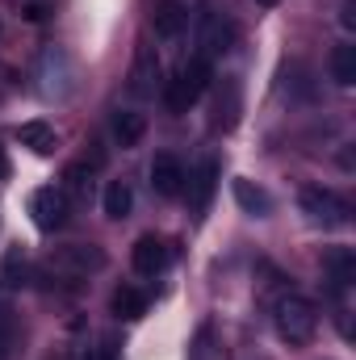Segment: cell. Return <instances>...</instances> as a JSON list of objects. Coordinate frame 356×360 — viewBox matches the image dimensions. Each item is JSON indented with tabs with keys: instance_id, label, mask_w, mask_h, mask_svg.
Here are the masks:
<instances>
[{
	"instance_id": "6da1fadb",
	"label": "cell",
	"mask_w": 356,
	"mask_h": 360,
	"mask_svg": "<svg viewBox=\"0 0 356 360\" xmlns=\"http://www.w3.org/2000/svg\"><path fill=\"white\" fill-rule=\"evenodd\" d=\"M272 323H276V335H281L285 344L302 348V344H310L314 331H319V310H314V302H310L306 293L285 289V293L272 302Z\"/></svg>"
},
{
	"instance_id": "7a4b0ae2",
	"label": "cell",
	"mask_w": 356,
	"mask_h": 360,
	"mask_svg": "<svg viewBox=\"0 0 356 360\" xmlns=\"http://www.w3.org/2000/svg\"><path fill=\"white\" fill-rule=\"evenodd\" d=\"M210 80H214L210 59H201V55H197V59H189L177 76L164 84V101H168V109H172V113H189V109L201 101V92L210 89Z\"/></svg>"
},
{
	"instance_id": "3957f363",
	"label": "cell",
	"mask_w": 356,
	"mask_h": 360,
	"mask_svg": "<svg viewBox=\"0 0 356 360\" xmlns=\"http://www.w3.org/2000/svg\"><path fill=\"white\" fill-rule=\"evenodd\" d=\"M298 205H302L306 222H314V226H348V218H352V205L336 188H323V184H306L298 193Z\"/></svg>"
},
{
	"instance_id": "277c9868",
	"label": "cell",
	"mask_w": 356,
	"mask_h": 360,
	"mask_svg": "<svg viewBox=\"0 0 356 360\" xmlns=\"http://www.w3.org/2000/svg\"><path fill=\"white\" fill-rule=\"evenodd\" d=\"M105 269V252L101 248H84V243H72V248H59V252H51V260H46V272L55 276V281H68V285H76V281H84L92 272Z\"/></svg>"
},
{
	"instance_id": "5b68a950",
	"label": "cell",
	"mask_w": 356,
	"mask_h": 360,
	"mask_svg": "<svg viewBox=\"0 0 356 360\" xmlns=\"http://www.w3.org/2000/svg\"><path fill=\"white\" fill-rule=\"evenodd\" d=\"M197 46H201V59H222L235 46V21L222 13H201L197 17Z\"/></svg>"
},
{
	"instance_id": "8992f818",
	"label": "cell",
	"mask_w": 356,
	"mask_h": 360,
	"mask_svg": "<svg viewBox=\"0 0 356 360\" xmlns=\"http://www.w3.org/2000/svg\"><path fill=\"white\" fill-rule=\"evenodd\" d=\"M30 214H34V226L38 231H59L63 222H68V214H72V205H68V193L63 188H38L34 197H30Z\"/></svg>"
},
{
	"instance_id": "52a82bcc",
	"label": "cell",
	"mask_w": 356,
	"mask_h": 360,
	"mask_svg": "<svg viewBox=\"0 0 356 360\" xmlns=\"http://www.w3.org/2000/svg\"><path fill=\"white\" fill-rule=\"evenodd\" d=\"M164 89V68H160V55H155V46H139L134 51V68H130V92L134 96H155V92Z\"/></svg>"
},
{
	"instance_id": "ba28073f",
	"label": "cell",
	"mask_w": 356,
	"mask_h": 360,
	"mask_svg": "<svg viewBox=\"0 0 356 360\" xmlns=\"http://www.w3.org/2000/svg\"><path fill=\"white\" fill-rule=\"evenodd\" d=\"M38 76H42L46 96H68L72 92V59L63 51H46L42 63H38Z\"/></svg>"
},
{
	"instance_id": "9c48e42d",
	"label": "cell",
	"mask_w": 356,
	"mask_h": 360,
	"mask_svg": "<svg viewBox=\"0 0 356 360\" xmlns=\"http://www.w3.org/2000/svg\"><path fill=\"white\" fill-rule=\"evenodd\" d=\"M130 260H134V272H139V276H160V272L168 269L172 252H168V243H164V239H155V235H143V239L134 243Z\"/></svg>"
},
{
	"instance_id": "30bf717a",
	"label": "cell",
	"mask_w": 356,
	"mask_h": 360,
	"mask_svg": "<svg viewBox=\"0 0 356 360\" xmlns=\"http://www.w3.org/2000/svg\"><path fill=\"white\" fill-rule=\"evenodd\" d=\"M239 109H243V89H239V80H235V76H222L218 101H214V130H235Z\"/></svg>"
},
{
	"instance_id": "8fae6325",
	"label": "cell",
	"mask_w": 356,
	"mask_h": 360,
	"mask_svg": "<svg viewBox=\"0 0 356 360\" xmlns=\"http://www.w3.org/2000/svg\"><path fill=\"white\" fill-rule=\"evenodd\" d=\"M214 188H218V164H214V160H205V164L197 168V176L189 180V210H193V218H201V214L210 210Z\"/></svg>"
},
{
	"instance_id": "7c38bea8",
	"label": "cell",
	"mask_w": 356,
	"mask_h": 360,
	"mask_svg": "<svg viewBox=\"0 0 356 360\" xmlns=\"http://www.w3.org/2000/svg\"><path fill=\"white\" fill-rule=\"evenodd\" d=\"M151 188L160 197H177L184 188V168H180L177 155H155L151 160Z\"/></svg>"
},
{
	"instance_id": "4fadbf2b",
	"label": "cell",
	"mask_w": 356,
	"mask_h": 360,
	"mask_svg": "<svg viewBox=\"0 0 356 360\" xmlns=\"http://www.w3.org/2000/svg\"><path fill=\"white\" fill-rule=\"evenodd\" d=\"M323 272L336 289H348L356 281V252L352 248H327L323 252Z\"/></svg>"
},
{
	"instance_id": "5bb4252c",
	"label": "cell",
	"mask_w": 356,
	"mask_h": 360,
	"mask_svg": "<svg viewBox=\"0 0 356 360\" xmlns=\"http://www.w3.org/2000/svg\"><path fill=\"white\" fill-rule=\"evenodd\" d=\"M17 139H21V147H30L38 155H51L59 147V134L51 122H25V126H17Z\"/></svg>"
},
{
	"instance_id": "9a60e30c",
	"label": "cell",
	"mask_w": 356,
	"mask_h": 360,
	"mask_svg": "<svg viewBox=\"0 0 356 360\" xmlns=\"http://www.w3.org/2000/svg\"><path fill=\"white\" fill-rule=\"evenodd\" d=\"M109 310H113L117 319L134 323V319H143V314H147V293H143V289H134V285H122V289H113Z\"/></svg>"
},
{
	"instance_id": "2e32d148",
	"label": "cell",
	"mask_w": 356,
	"mask_h": 360,
	"mask_svg": "<svg viewBox=\"0 0 356 360\" xmlns=\"http://www.w3.org/2000/svg\"><path fill=\"white\" fill-rule=\"evenodd\" d=\"M235 201H239L243 214H252V218H268V214H272V197H268L260 184H252V180H235Z\"/></svg>"
},
{
	"instance_id": "e0dca14e",
	"label": "cell",
	"mask_w": 356,
	"mask_h": 360,
	"mask_svg": "<svg viewBox=\"0 0 356 360\" xmlns=\"http://www.w3.org/2000/svg\"><path fill=\"white\" fill-rule=\"evenodd\" d=\"M184 25H189V13H184L180 0H160L155 4V34L160 38H177Z\"/></svg>"
},
{
	"instance_id": "ac0fdd59",
	"label": "cell",
	"mask_w": 356,
	"mask_h": 360,
	"mask_svg": "<svg viewBox=\"0 0 356 360\" xmlns=\"http://www.w3.org/2000/svg\"><path fill=\"white\" fill-rule=\"evenodd\" d=\"M147 134V117L143 113H134V109H122L117 117H113V139L122 143V147H139V139Z\"/></svg>"
},
{
	"instance_id": "d6986e66",
	"label": "cell",
	"mask_w": 356,
	"mask_h": 360,
	"mask_svg": "<svg viewBox=\"0 0 356 360\" xmlns=\"http://www.w3.org/2000/svg\"><path fill=\"white\" fill-rule=\"evenodd\" d=\"M130 210H134V188L126 180H109V188H105V214L113 222H122Z\"/></svg>"
},
{
	"instance_id": "ffe728a7",
	"label": "cell",
	"mask_w": 356,
	"mask_h": 360,
	"mask_svg": "<svg viewBox=\"0 0 356 360\" xmlns=\"http://www.w3.org/2000/svg\"><path fill=\"white\" fill-rule=\"evenodd\" d=\"M331 80L340 89H352L356 84V46L352 42H344V46L331 51Z\"/></svg>"
},
{
	"instance_id": "44dd1931",
	"label": "cell",
	"mask_w": 356,
	"mask_h": 360,
	"mask_svg": "<svg viewBox=\"0 0 356 360\" xmlns=\"http://www.w3.org/2000/svg\"><path fill=\"white\" fill-rule=\"evenodd\" d=\"M63 180H68V188H63V193L89 197V188H92V172H89V164H72V168L63 172Z\"/></svg>"
},
{
	"instance_id": "7402d4cb",
	"label": "cell",
	"mask_w": 356,
	"mask_h": 360,
	"mask_svg": "<svg viewBox=\"0 0 356 360\" xmlns=\"http://www.w3.org/2000/svg\"><path fill=\"white\" fill-rule=\"evenodd\" d=\"M13 344H17V319H13V310L0 302V360L13 352Z\"/></svg>"
},
{
	"instance_id": "603a6c76",
	"label": "cell",
	"mask_w": 356,
	"mask_h": 360,
	"mask_svg": "<svg viewBox=\"0 0 356 360\" xmlns=\"http://www.w3.org/2000/svg\"><path fill=\"white\" fill-rule=\"evenodd\" d=\"M189 360H214V327H197L193 335V348H189Z\"/></svg>"
},
{
	"instance_id": "cb8c5ba5",
	"label": "cell",
	"mask_w": 356,
	"mask_h": 360,
	"mask_svg": "<svg viewBox=\"0 0 356 360\" xmlns=\"http://www.w3.org/2000/svg\"><path fill=\"white\" fill-rule=\"evenodd\" d=\"M25 260H21V252H8L4 256V285H25Z\"/></svg>"
},
{
	"instance_id": "d4e9b609",
	"label": "cell",
	"mask_w": 356,
	"mask_h": 360,
	"mask_svg": "<svg viewBox=\"0 0 356 360\" xmlns=\"http://www.w3.org/2000/svg\"><path fill=\"white\" fill-rule=\"evenodd\" d=\"M21 13H25L30 21H42V17L51 13V4H46V0H25V4H21Z\"/></svg>"
},
{
	"instance_id": "484cf974",
	"label": "cell",
	"mask_w": 356,
	"mask_h": 360,
	"mask_svg": "<svg viewBox=\"0 0 356 360\" xmlns=\"http://www.w3.org/2000/svg\"><path fill=\"white\" fill-rule=\"evenodd\" d=\"M122 356V348H117V340H101V348L92 352V360H117Z\"/></svg>"
},
{
	"instance_id": "4316f807",
	"label": "cell",
	"mask_w": 356,
	"mask_h": 360,
	"mask_svg": "<svg viewBox=\"0 0 356 360\" xmlns=\"http://www.w3.org/2000/svg\"><path fill=\"white\" fill-rule=\"evenodd\" d=\"M340 25H344V30H356V0H348V4L340 8Z\"/></svg>"
},
{
	"instance_id": "83f0119b",
	"label": "cell",
	"mask_w": 356,
	"mask_h": 360,
	"mask_svg": "<svg viewBox=\"0 0 356 360\" xmlns=\"http://www.w3.org/2000/svg\"><path fill=\"white\" fill-rule=\"evenodd\" d=\"M0 180H8V155H4V147H0Z\"/></svg>"
},
{
	"instance_id": "f1b7e54d",
	"label": "cell",
	"mask_w": 356,
	"mask_h": 360,
	"mask_svg": "<svg viewBox=\"0 0 356 360\" xmlns=\"http://www.w3.org/2000/svg\"><path fill=\"white\" fill-rule=\"evenodd\" d=\"M256 4H265V8H272V4H281V0H256Z\"/></svg>"
}]
</instances>
